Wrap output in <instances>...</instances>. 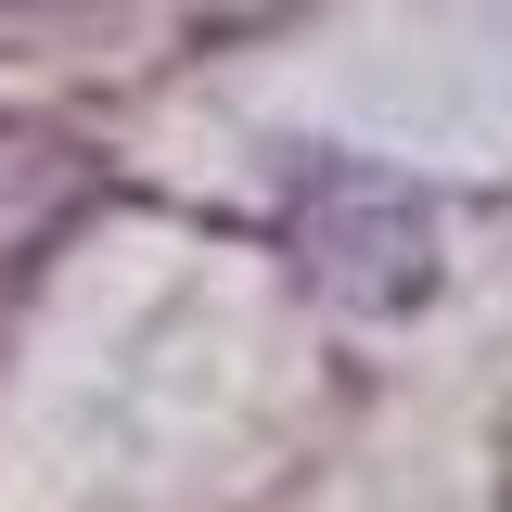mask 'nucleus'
I'll list each match as a JSON object with an SVG mask.
<instances>
[{
  "instance_id": "obj_1",
  "label": "nucleus",
  "mask_w": 512,
  "mask_h": 512,
  "mask_svg": "<svg viewBox=\"0 0 512 512\" xmlns=\"http://www.w3.org/2000/svg\"><path fill=\"white\" fill-rule=\"evenodd\" d=\"M282 231H295V269L333 308L384 320V308H423V282H436V205L384 167H359V154H308L282 192Z\"/></svg>"
}]
</instances>
